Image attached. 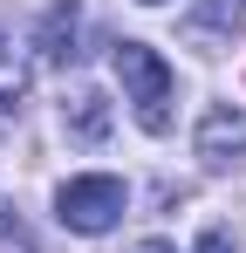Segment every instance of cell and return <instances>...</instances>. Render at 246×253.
<instances>
[{
	"label": "cell",
	"instance_id": "obj_6",
	"mask_svg": "<svg viewBox=\"0 0 246 253\" xmlns=\"http://www.w3.org/2000/svg\"><path fill=\"white\" fill-rule=\"evenodd\" d=\"M103 124H110L103 96H96V89H82V96H76V124H69V130H76L82 144H96V137H103Z\"/></svg>",
	"mask_w": 246,
	"mask_h": 253
},
{
	"label": "cell",
	"instance_id": "obj_7",
	"mask_svg": "<svg viewBox=\"0 0 246 253\" xmlns=\"http://www.w3.org/2000/svg\"><path fill=\"white\" fill-rule=\"evenodd\" d=\"M199 253H233V240H226V233H205V240H199Z\"/></svg>",
	"mask_w": 246,
	"mask_h": 253
},
{
	"label": "cell",
	"instance_id": "obj_9",
	"mask_svg": "<svg viewBox=\"0 0 246 253\" xmlns=\"http://www.w3.org/2000/svg\"><path fill=\"white\" fill-rule=\"evenodd\" d=\"M130 253H178L171 240H144V247H130Z\"/></svg>",
	"mask_w": 246,
	"mask_h": 253
},
{
	"label": "cell",
	"instance_id": "obj_2",
	"mask_svg": "<svg viewBox=\"0 0 246 253\" xmlns=\"http://www.w3.org/2000/svg\"><path fill=\"white\" fill-rule=\"evenodd\" d=\"M130 206V192H123V178L110 171H96V178H69L62 192H55V212H62V226L69 233H110Z\"/></svg>",
	"mask_w": 246,
	"mask_h": 253
},
{
	"label": "cell",
	"instance_id": "obj_5",
	"mask_svg": "<svg viewBox=\"0 0 246 253\" xmlns=\"http://www.w3.org/2000/svg\"><path fill=\"white\" fill-rule=\"evenodd\" d=\"M240 21H246V0H199L192 7V35H240Z\"/></svg>",
	"mask_w": 246,
	"mask_h": 253
},
{
	"label": "cell",
	"instance_id": "obj_8",
	"mask_svg": "<svg viewBox=\"0 0 246 253\" xmlns=\"http://www.w3.org/2000/svg\"><path fill=\"white\" fill-rule=\"evenodd\" d=\"M0 240H21V219H14L7 206H0Z\"/></svg>",
	"mask_w": 246,
	"mask_h": 253
},
{
	"label": "cell",
	"instance_id": "obj_3",
	"mask_svg": "<svg viewBox=\"0 0 246 253\" xmlns=\"http://www.w3.org/2000/svg\"><path fill=\"white\" fill-rule=\"evenodd\" d=\"M240 144H246V117H240V110H226V103L205 110V124H199V158H205V165H212V171L233 165Z\"/></svg>",
	"mask_w": 246,
	"mask_h": 253
},
{
	"label": "cell",
	"instance_id": "obj_4",
	"mask_svg": "<svg viewBox=\"0 0 246 253\" xmlns=\"http://www.w3.org/2000/svg\"><path fill=\"white\" fill-rule=\"evenodd\" d=\"M35 48H41V62H48V69L76 62V0H55V7L41 14V35H35Z\"/></svg>",
	"mask_w": 246,
	"mask_h": 253
},
{
	"label": "cell",
	"instance_id": "obj_1",
	"mask_svg": "<svg viewBox=\"0 0 246 253\" xmlns=\"http://www.w3.org/2000/svg\"><path fill=\"white\" fill-rule=\"evenodd\" d=\"M110 62H117L130 103H137V124L151 130V137H164V130H171V69H164V55L144 48V42H117Z\"/></svg>",
	"mask_w": 246,
	"mask_h": 253
},
{
	"label": "cell",
	"instance_id": "obj_10",
	"mask_svg": "<svg viewBox=\"0 0 246 253\" xmlns=\"http://www.w3.org/2000/svg\"><path fill=\"white\" fill-rule=\"evenodd\" d=\"M0 69H7V42H0ZM7 76H14V69H7Z\"/></svg>",
	"mask_w": 246,
	"mask_h": 253
},
{
	"label": "cell",
	"instance_id": "obj_11",
	"mask_svg": "<svg viewBox=\"0 0 246 253\" xmlns=\"http://www.w3.org/2000/svg\"><path fill=\"white\" fill-rule=\"evenodd\" d=\"M144 7H158V0H144Z\"/></svg>",
	"mask_w": 246,
	"mask_h": 253
}]
</instances>
